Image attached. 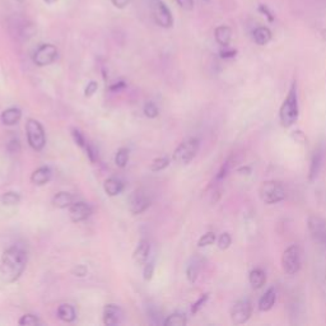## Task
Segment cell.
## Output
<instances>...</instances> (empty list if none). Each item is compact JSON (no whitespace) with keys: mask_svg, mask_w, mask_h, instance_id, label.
Masks as SVG:
<instances>
[{"mask_svg":"<svg viewBox=\"0 0 326 326\" xmlns=\"http://www.w3.org/2000/svg\"><path fill=\"white\" fill-rule=\"evenodd\" d=\"M27 265V254L19 246L6 248L0 259V280L3 283H14L21 278Z\"/></svg>","mask_w":326,"mask_h":326,"instance_id":"1","label":"cell"},{"mask_svg":"<svg viewBox=\"0 0 326 326\" xmlns=\"http://www.w3.org/2000/svg\"><path fill=\"white\" fill-rule=\"evenodd\" d=\"M298 116H299V107H298L297 84H296V82H293L288 92V96L285 97L284 102L280 106L279 119L283 126L289 128L297 121Z\"/></svg>","mask_w":326,"mask_h":326,"instance_id":"2","label":"cell"},{"mask_svg":"<svg viewBox=\"0 0 326 326\" xmlns=\"http://www.w3.org/2000/svg\"><path fill=\"white\" fill-rule=\"evenodd\" d=\"M260 199L265 204H276L280 203L285 199V189L282 182L275 181V180H269V181L263 182L259 190Z\"/></svg>","mask_w":326,"mask_h":326,"instance_id":"3","label":"cell"},{"mask_svg":"<svg viewBox=\"0 0 326 326\" xmlns=\"http://www.w3.org/2000/svg\"><path fill=\"white\" fill-rule=\"evenodd\" d=\"M149 10L152 18L162 28H171L173 26V16L163 0H149Z\"/></svg>","mask_w":326,"mask_h":326,"instance_id":"4","label":"cell"},{"mask_svg":"<svg viewBox=\"0 0 326 326\" xmlns=\"http://www.w3.org/2000/svg\"><path fill=\"white\" fill-rule=\"evenodd\" d=\"M200 148V141L196 138H189L182 141L173 152V161L179 164H188L195 158Z\"/></svg>","mask_w":326,"mask_h":326,"instance_id":"5","label":"cell"},{"mask_svg":"<svg viewBox=\"0 0 326 326\" xmlns=\"http://www.w3.org/2000/svg\"><path fill=\"white\" fill-rule=\"evenodd\" d=\"M26 133H27V140L32 149L40 152L46 144V135H45L44 126L37 120L29 119L26 122Z\"/></svg>","mask_w":326,"mask_h":326,"instance_id":"6","label":"cell"},{"mask_svg":"<svg viewBox=\"0 0 326 326\" xmlns=\"http://www.w3.org/2000/svg\"><path fill=\"white\" fill-rule=\"evenodd\" d=\"M302 265L301 250L297 244H292L284 250L282 255V267L285 274L295 275L299 272Z\"/></svg>","mask_w":326,"mask_h":326,"instance_id":"7","label":"cell"},{"mask_svg":"<svg viewBox=\"0 0 326 326\" xmlns=\"http://www.w3.org/2000/svg\"><path fill=\"white\" fill-rule=\"evenodd\" d=\"M57 49L53 44H44L33 54V63L37 66H46L57 59Z\"/></svg>","mask_w":326,"mask_h":326,"instance_id":"8","label":"cell"},{"mask_svg":"<svg viewBox=\"0 0 326 326\" xmlns=\"http://www.w3.org/2000/svg\"><path fill=\"white\" fill-rule=\"evenodd\" d=\"M252 314V304L248 299L237 301L231 308V319L235 325H242L247 323Z\"/></svg>","mask_w":326,"mask_h":326,"instance_id":"9","label":"cell"},{"mask_svg":"<svg viewBox=\"0 0 326 326\" xmlns=\"http://www.w3.org/2000/svg\"><path fill=\"white\" fill-rule=\"evenodd\" d=\"M311 237L321 244H326V220L321 217L310 216L307 219Z\"/></svg>","mask_w":326,"mask_h":326,"instance_id":"10","label":"cell"},{"mask_svg":"<svg viewBox=\"0 0 326 326\" xmlns=\"http://www.w3.org/2000/svg\"><path fill=\"white\" fill-rule=\"evenodd\" d=\"M92 212L93 209L89 204L84 201H74L69 207V218L74 223L83 222L91 217Z\"/></svg>","mask_w":326,"mask_h":326,"instance_id":"11","label":"cell"},{"mask_svg":"<svg viewBox=\"0 0 326 326\" xmlns=\"http://www.w3.org/2000/svg\"><path fill=\"white\" fill-rule=\"evenodd\" d=\"M149 207H151V199L148 198L144 192H133L130 199H129V210H130L133 214H135V216H136V214L144 213Z\"/></svg>","mask_w":326,"mask_h":326,"instance_id":"12","label":"cell"},{"mask_svg":"<svg viewBox=\"0 0 326 326\" xmlns=\"http://www.w3.org/2000/svg\"><path fill=\"white\" fill-rule=\"evenodd\" d=\"M124 312L117 304H106L104 308V324L107 326H116L121 324Z\"/></svg>","mask_w":326,"mask_h":326,"instance_id":"13","label":"cell"},{"mask_svg":"<svg viewBox=\"0 0 326 326\" xmlns=\"http://www.w3.org/2000/svg\"><path fill=\"white\" fill-rule=\"evenodd\" d=\"M149 254H151V244L148 240H140L135 248L134 254H133V259H134L135 264H138V265H144L145 263L148 261V257H149Z\"/></svg>","mask_w":326,"mask_h":326,"instance_id":"14","label":"cell"},{"mask_svg":"<svg viewBox=\"0 0 326 326\" xmlns=\"http://www.w3.org/2000/svg\"><path fill=\"white\" fill-rule=\"evenodd\" d=\"M51 176H53V172H51V169L49 168V167H38L31 175V181L32 184H35V185L42 186L50 181Z\"/></svg>","mask_w":326,"mask_h":326,"instance_id":"15","label":"cell"},{"mask_svg":"<svg viewBox=\"0 0 326 326\" xmlns=\"http://www.w3.org/2000/svg\"><path fill=\"white\" fill-rule=\"evenodd\" d=\"M324 162V153L321 149H317L315 154L312 156L311 160V166H310V173H308V179L310 181H315L317 179V176L320 173L321 167H323Z\"/></svg>","mask_w":326,"mask_h":326,"instance_id":"16","label":"cell"},{"mask_svg":"<svg viewBox=\"0 0 326 326\" xmlns=\"http://www.w3.org/2000/svg\"><path fill=\"white\" fill-rule=\"evenodd\" d=\"M21 117H22V112H21V110L17 109V107H10V109H6L5 111L1 112L0 119H1V122H3L4 125L13 126L16 125V124H18Z\"/></svg>","mask_w":326,"mask_h":326,"instance_id":"17","label":"cell"},{"mask_svg":"<svg viewBox=\"0 0 326 326\" xmlns=\"http://www.w3.org/2000/svg\"><path fill=\"white\" fill-rule=\"evenodd\" d=\"M252 38H254L255 44H257L259 46H265L267 44H269L272 38H273V33L270 31L268 27H257L252 32Z\"/></svg>","mask_w":326,"mask_h":326,"instance_id":"18","label":"cell"},{"mask_svg":"<svg viewBox=\"0 0 326 326\" xmlns=\"http://www.w3.org/2000/svg\"><path fill=\"white\" fill-rule=\"evenodd\" d=\"M214 37L220 46L227 47L232 40V29L228 26H218L214 31Z\"/></svg>","mask_w":326,"mask_h":326,"instance_id":"19","label":"cell"},{"mask_svg":"<svg viewBox=\"0 0 326 326\" xmlns=\"http://www.w3.org/2000/svg\"><path fill=\"white\" fill-rule=\"evenodd\" d=\"M276 301V292L274 288H269L265 293L263 295V297L260 298L259 301V310L263 311V312H267L270 311L274 307Z\"/></svg>","mask_w":326,"mask_h":326,"instance_id":"20","label":"cell"},{"mask_svg":"<svg viewBox=\"0 0 326 326\" xmlns=\"http://www.w3.org/2000/svg\"><path fill=\"white\" fill-rule=\"evenodd\" d=\"M105 192H106L109 196H116V195L121 194L122 190H124V184L120 179L116 177H110L107 179L104 184Z\"/></svg>","mask_w":326,"mask_h":326,"instance_id":"21","label":"cell"},{"mask_svg":"<svg viewBox=\"0 0 326 326\" xmlns=\"http://www.w3.org/2000/svg\"><path fill=\"white\" fill-rule=\"evenodd\" d=\"M74 203V196L70 192L66 191H60L57 192L53 199V204L55 208H59V209H65V208H69L72 204Z\"/></svg>","mask_w":326,"mask_h":326,"instance_id":"22","label":"cell"},{"mask_svg":"<svg viewBox=\"0 0 326 326\" xmlns=\"http://www.w3.org/2000/svg\"><path fill=\"white\" fill-rule=\"evenodd\" d=\"M57 317L64 323H73L77 317L76 310L72 304H60L57 308Z\"/></svg>","mask_w":326,"mask_h":326,"instance_id":"23","label":"cell"},{"mask_svg":"<svg viewBox=\"0 0 326 326\" xmlns=\"http://www.w3.org/2000/svg\"><path fill=\"white\" fill-rule=\"evenodd\" d=\"M248 280L252 288H261L267 283V274L263 269H254L248 275Z\"/></svg>","mask_w":326,"mask_h":326,"instance_id":"24","label":"cell"},{"mask_svg":"<svg viewBox=\"0 0 326 326\" xmlns=\"http://www.w3.org/2000/svg\"><path fill=\"white\" fill-rule=\"evenodd\" d=\"M186 324H188L186 316L184 314H179V312L169 315L166 320L163 321L164 326H185Z\"/></svg>","mask_w":326,"mask_h":326,"instance_id":"25","label":"cell"},{"mask_svg":"<svg viewBox=\"0 0 326 326\" xmlns=\"http://www.w3.org/2000/svg\"><path fill=\"white\" fill-rule=\"evenodd\" d=\"M21 201V196H19L18 192L14 191H8L1 196V203L6 207H13V205H17Z\"/></svg>","mask_w":326,"mask_h":326,"instance_id":"26","label":"cell"},{"mask_svg":"<svg viewBox=\"0 0 326 326\" xmlns=\"http://www.w3.org/2000/svg\"><path fill=\"white\" fill-rule=\"evenodd\" d=\"M128 161H129L128 148H120L119 151H117L116 156H115V163H116V166L120 167V168H124V167L128 164Z\"/></svg>","mask_w":326,"mask_h":326,"instance_id":"27","label":"cell"},{"mask_svg":"<svg viewBox=\"0 0 326 326\" xmlns=\"http://www.w3.org/2000/svg\"><path fill=\"white\" fill-rule=\"evenodd\" d=\"M169 166V160L167 157H160L153 160V162L151 163V171L153 172H158V171H162V169L167 168Z\"/></svg>","mask_w":326,"mask_h":326,"instance_id":"28","label":"cell"},{"mask_svg":"<svg viewBox=\"0 0 326 326\" xmlns=\"http://www.w3.org/2000/svg\"><path fill=\"white\" fill-rule=\"evenodd\" d=\"M216 240H217V237H216V233H214V232L204 233L200 239H199L198 246H199V247H205V246H210V244H213L214 242H216Z\"/></svg>","mask_w":326,"mask_h":326,"instance_id":"29","label":"cell"},{"mask_svg":"<svg viewBox=\"0 0 326 326\" xmlns=\"http://www.w3.org/2000/svg\"><path fill=\"white\" fill-rule=\"evenodd\" d=\"M18 324L22 326H36L40 324V320H38V317L35 316V315L27 314L23 315V316L19 319Z\"/></svg>","mask_w":326,"mask_h":326,"instance_id":"30","label":"cell"},{"mask_svg":"<svg viewBox=\"0 0 326 326\" xmlns=\"http://www.w3.org/2000/svg\"><path fill=\"white\" fill-rule=\"evenodd\" d=\"M158 107L153 104V102H147L144 105V115L149 119H156L158 116Z\"/></svg>","mask_w":326,"mask_h":326,"instance_id":"31","label":"cell"},{"mask_svg":"<svg viewBox=\"0 0 326 326\" xmlns=\"http://www.w3.org/2000/svg\"><path fill=\"white\" fill-rule=\"evenodd\" d=\"M231 244H232V237H231L229 233L224 232L219 236V239H218V247H219L220 250H227V248L231 246Z\"/></svg>","mask_w":326,"mask_h":326,"instance_id":"32","label":"cell"},{"mask_svg":"<svg viewBox=\"0 0 326 326\" xmlns=\"http://www.w3.org/2000/svg\"><path fill=\"white\" fill-rule=\"evenodd\" d=\"M186 274H188V279L190 280L191 283H194L195 280H196V278H198L199 264H196V263L190 264V265L188 267V270H186Z\"/></svg>","mask_w":326,"mask_h":326,"instance_id":"33","label":"cell"},{"mask_svg":"<svg viewBox=\"0 0 326 326\" xmlns=\"http://www.w3.org/2000/svg\"><path fill=\"white\" fill-rule=\"evenodd\" d=\"M72 135H73V139H74V141H76L79 147L85 148V145H87V141H85L84 136H83V134L79 132L78 129H72Z\"/></svg>","mask_w":326,"mask_h":326,"instance_id":"34","label":"cell"},{"mask_svg":"<svg viewBox=\"0 0 326 326\" xmlns=\"http://www.w3.org/2000/svg\"><path fill=\"white\" fill-rule=\"evenodd\" d=\"M259 12H260L264 17H267L269 22H274V21H275L274 13L272 12L269 6L265 5V4H260V5H259Z\"/></svg>","mask_w":326,"mask_h":326,"instance_id":"35","label":"cell"},{"mask_svg":"<svg viewBox=\"0 0 326 326\" xmlns=\"http://www.w3.org/2000/svg\"><path fill=\"white\" fill-rule=\"evenodd\" d=\"M154 273V265L153 263H145L144 264V270H143V278L144 280H151L153 278Z\"/></svg>","mask_w":326,"mask_h":326,"instance_id":"36","label":"cell"},{"mask_svg":"<svg viewBox=\"0 0 326 326\" xmlns=\"http://www.w3.org/2000/svg\"><path fill=\"white\" fill-rule=\"evenodd\" d=\"M72 273L73 275L78 276V278H83V276L87 275L88 269L85 265H83V264H78V265H76V267L73 268Z\"/></svg>","mask_w":326,"mask_h":326,"instance_id":"37","label":"cell"},{"mask_svg":"<svg viewBox=\"0 0 326 326\" xmlns=\"http://www.w3.org/2000/svg\"><path fill=\"white\" fill-rule=\"evenodd\" d=\"M84 149H85V152H87V156H88V158H89V161H91L92 163L96 162L98 158L97 149H96V148H94L92 144H88V143H87V145H85Z\"/></svg>","mask_w":326,"mask_h":326,"instance_id":"38","label":"cell"},{"mask_svg":"<svg viewBox=\"0 0 326 326\" xmlns=\"http://www.w3.org/2000/svg\"><path fill=\"white\" fill-rule=\"evenodd\" d=\"M97 88H98V84L97 82H89L87 84V87H85L84 89V96L85 97H92L96 92H97Z\"/></svg>","mask_w":326,"mask_h":326,"instance_id":"39","label":"cell"},{"mask_svg":"<svg viewBox=\"0 0 326 326\" xmlns=\"http://www.w3.org/2000/svg\"><path fill=\"white\" fill-rule=\"evenodd\" d=\"M236 54H237V50H235V49H228V46H227L220 51L219 55L222 59H232V57L236 56Z\"/></svg>","mask_w":326,"mask_h":326,"instance_id":"40","label":"cell"},{"mask_svg":"<svg viewBox=\"0 0 326 326\" xmlns=\"http://www.w3.org/2000/svg\"><path fill=\"white\" fill-rule=\"evenodd\" d=\"M207 299H208V295H203V296H201V297L199 298L198 301H196L194 304H192V307H191V312H192V314H196V312H198V311L200 310L201 306H203V304L205 303V302H207Z\"/></svg>","mask_w":326,"mask_h":326,"instance_id":"41","label":"cell"},{"mask_svg":"<svg viewBox=\"0 0 326 326\" xmlns=\"http://www.w3.org/2000/svg\"><path fill=\"white\" fill-rule=\"evenodd\" d=\"M176 3L179 4L184 10H192L194 9V0H176Z\"/></svg>","mask_w":326,"mask_h":326,"instance_id":"42","label":"cell"},{"mask_svg":"<svg viewBox=\"0 0 326 326\" xmlns=\"http://www.w3.org/2000/svg\"><path fill=\"white\" fill-rule=\"evenodd\" d=\"M6 148H8V151H9L10 153H18V152L21 151V144H19V140H17V139H12V140L8 143Z\"/></svg>","mask_w":326,"mask_h":326,"instance_id":"43","label":"cell"},{"mask_svg":"<svg viewBox=\"0 0 326 326\" xmlns=\"http://www.w3.org/2000/svg\"><path fill=\"white\" fill-rule=\"evenodd\" d=\"M132 1L133 0H111L112 5L117 8V9H125V8H128L132 4Z\"/></svg>","mask_w":326,"mask_h":326,"instance_id":"44","label":"cell"},{"mask_svg":"<svg viewBox=\"0 0 326 326\" xmlns=\"http://www.w3.org/2000/svg\"><path fill=\"white\" fill-rule=\"evenodd\" d=\"M122 88H125V83L122 81L117 82V83H115V84L110 85V91L112 92H119L120 89H122Z\"/></svg>","mask_w":326,"mask_h":326,"instance_id":"45","label":"cell"},{"mask_svg":"<svg viewBox=\"0 0 326 326\" xmlns=\"http://www.w3.org/2000/svg\"><path fill=\"white\" fill-rule=\"evenodd\" d=\"M45 3L49 4V5H53V4H55L57 1V0H44Z\"/></svg>","mask_w":326,"mask_h":326,"instance_id":"46","label":"cell"},{"mask_svg":"<svg viewBox=\"0 0 326 326\" xmlns=\"http://www.w3.org/2000/svg\"><path fill=\"white\" fill-rule=\"evenodd\" d=\"M16 1H18V3H25L26 0H16Z\"/></svg>","mask_w":326,"mask_h":326,"instance_id":"47","label":"cell"},{"mask_svg":"<svg viewBox=\"0 0 326 326\" xmlns=\"http://www.w3.org/2000/svg\"><path fill=\"white\" fill-rule=\"evenodd\" d=\"M205 1H209V0H205Z\"/></svg>","mask_w":326,"mask_h":326,"instance_id":"48","label":"cell"}]
</instances>
